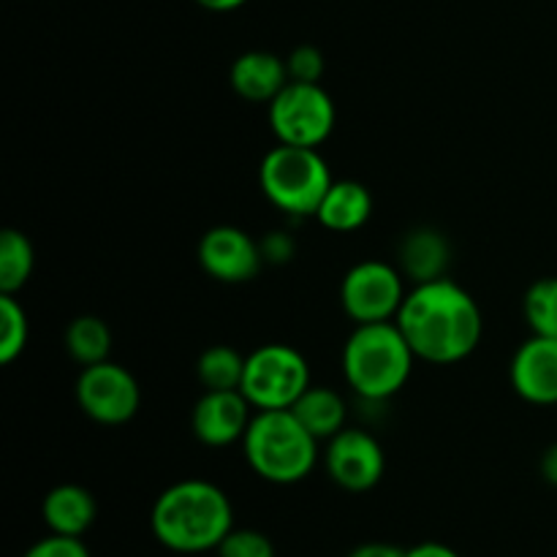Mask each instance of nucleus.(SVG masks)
Returning a JSON list of instances; mask_svg holds the SVG:
<instances>
[{"label":"nucleus","instance_id":"f257e3e1","mask_svg":"<svg viewBox=\"0 0 557 557\" xmlns=\"http://www.w3.org/2000/svg\"><path fill=\"white\" fill-rule=\"evenodd\" d=\"M395 324L413 357L430 364H457L471 357L484 335L482 308L449 277L417 283L403 299Z\"/></svg>","mask_w":557,"mask_h":557},{"label":"nucleus","instance_id":"f03ea898","mask_svg":"<svg viewBox=\"0 0 557 557\" xmlns=\"http://www.w3.org/2000/svg\"><path fill=\"white\" fill-rule=\"evenodd\" d=\"M150 528L158 544L180 555H199L221 547L234 528L228 495L205 479H185L156 498Z\"/></svg>","mask_w":557,"mask_h":557},{"label":"nucleus","instance_id":"7ed1b4c3","mask_svg":"<svg viewBox=\"0 0 557 557\" xmlns=\"http://www.w3.org/2000/svg\"><path fill=\"white\" fill-rule=\"evenodd\" d=\"M413 362L417 357L395 321L354 324L343 346V375L354 395L368 403L395 397L411 379Z\"/></svg>","mask_w":557,"mask_h":557},{"label":"nucleus","instance_id":"20e7f679","mask_svg":"<svg viewBox=\"0 0 557 557\" xmlns=\"http://www.w3.org/2000/svg\"><path fill=\"white\" fill-rule=\"evenodd\" d=\"M239 444L256 476L270 484H297L313 473L321 441L308 433L292 408H283L256 411Z\"/></svg>","mask_w":557,"mask_h":557},{"label":"nucleus","instance_id":"39448f33","mask_svg":"<svg viewBox=\"0 0 557 557\" xmlns=\"http://www.w3.org/2000/svg\"><path fill=\"white\" fill-rule=\"evenodd\" d=\"M261 194L272 207L292 218H315V210L332 188L330 163L315 147H272L259 166Z\"/></svg>","mask_w":557,"mask_h":557},{"label":"nucleus","instance_id":"423d86ee","mask_svg":"<svg viewBox=\"0 0 557 557\" xmlns=\"http://www.w3.org/2000/svg\"><path fill=\"white\" fill-rule=\"evenodd\" d=\"M310 389V364L302 354L286 343H267L248 354L243 392L256 411L292 408Z\"/></svg>","mask_w":557,"mask_h":557},{"label":"nucleus","instance_id":"0eeeda50","mask_svg":"<svg viewBox=\"0 0 557 557\" xmlns=\"http://www.w3.org/2000/svg\"><path fill=\"white\" fill-rule=\"evenodd\" d=\"M267 120L281 145L315 147L319 150L332 136L337 123L335 101L324 85L288 82L270 103Z\"/></svg>","mask_w":557,"mask_h":557},{"label":"nucleus","instance_id":"6e6552de","mask_svg":"<svg viewBox=\"0 0 557 557\" xmlns=\"http://www.w3.org/2000/svg\"><path fill=\"white\" fill-rule=\"evenodd\" d=\"M403 272L389 261H359L343 275L341 305L354 324L395 321L406 299Z\"/></svg>","mask_w":557,"mask_h":557},{"label":"nucleus","instance_id":"1a4fd4ad","mask_svg":"<svg viewBox=\"0 0 557 557\" xmlns=\"http://www.w3.org/2000/svg\"><path fill=\"white\" fill-rule=\"evenodd\" d=\"M76 406L96 424L120 428V424L131 422L139 411V381L134 379L131 370L112 362V359L82 368L79 379H76Z\"/></svg>","mask_w":557,"mask_h":557},{"label":"nucleus","instance_id":"9d476101","mask_svg":"<svg viewBox=\"0 0 557 557\" xmlns=\"http://www.w3.org/2000/svg\"><path fill=\"white\" fill-rule=\"evenodd\" d=\"M326 473L346 493H368L384 479L386 457L368 430L346 428L326 441Z\"/></svg>","mask_w":557,"mask_h":557},{"label":"nucleus","instance_id":"9b49d317","mask_svg":"<svg viewBox=\"0 0 557 557\" xmlns=\"http://www.w3.org/2000/svg\"><path fill=\"white\" fill-rule=\"evenodd\" d=\"M196 259L212 281L228 286L250 283L264 267L261 243L237 226H212L210 232L201 234Z\"/></svg>","mask_w":557,"mask_h":557},{"label":"nucleus","instance_id":"f8f14e48","mask_svg":"<svg viewBox=\"0 0 557 557\" xmlns=\"http://www.w3.org/2000/svg\"><path fill=\"white\" fill-rule=\"evenodd\" d=\"M253 406L239 389L234 392H205L196 400L190 413V430L196 438L212 449H223L245 438L253 419Z\"/></svg>","mask_w":557,"mask_h":557},{"label":"nucleus","instance_id":"ddd939ff","mask_svg":"<svg viewBox=\"0 0 557 557\" xmlns=\"http://www.w3.org/2000/svg\"><path fill=\"white\" fill-rule=\"evenodd\" d=\"M509 381L531 406H557V337H528L511 357Z\"/></svg>","mask_w":557,"mask_h":557},{"label":"nucleus","instance_id":"4468645a","mask_svg":"<svg viewBox=\"0 0 557 557\" xmlns=\"http://www.w3.org/2000/svg\"><path fill=\"white\" fill-rule=\"evenodd\" d=\"M228 85L243 101L270 103L288 85L286 60L267 49L243 52L228 69Z\"/></svg>","mask_w":557,"mask_h":557},{"label":"nucleus","instance_id":"2eb2a0df","mask_svg":"<svg viewBox=\"0 0 557 557\" xmlns=\"http://www.w3.org/2000/svg\"><path fill=\"white\" fill-rule=\"evenodd\" d=\"M373 215V194L357 180H335L315 210V221L335 234H351Z\"/></svg>","mask_w":557,"mask_h":557},{"label":"nucleus","instance_id":"dca6fc26","mask_svg":"<svg viewBox=\"0 0 557 557\" xmlns=\"http://www.w3.org/2000/svg\"><path fill=\"white\" fill-rule=\"evenodd\" d=\"M96 498H92L90 490L79 487V484H58L44 495L41 517L49 533L82 539L96 522Z\"/></svg>","mask_w":557,"mask_h":557},{"label":"nucleus","instance_id":"f3484780","mask_svg":"<svg viewBox=\"0 0 557 557\" xmlns=\"http://www.w3.org/2000/svg\"><path fill=\"white\" fill-rule=\"evenodd\" d=\"M449 253V243H446V237L438 228L419 226L403 237L400 250H397V261H400L403 275L411 277L413 286H417V283L446 277Z\"/></svg>","mask_w":557,"mask_h":557},{"label":"nucleus","instance_id":"a211bd4d","mask_svg":"<svg viewBox=\"0 0 557 557\" xmlns=\"http://www.w3.org/2000/svg\"><path fill=\"white\" fill-rule=\"evenodd\" d=\"M292 413L308 428L310 435H315L319 441H330L341 430H346L348 406L335 389L310 384V389L292 406Z\"/></svg>","mask_w":557,"mask_h":557},{"label":"nucleus","instance_id":"6ab92c4d","mask_svg":"<svg viewBox=\"0 0 557 557\" xmlns=\"http://www.w3.org/2000/svg\"><path fill=\"white\" fill-rule=\"evenodd\" d=\"M63 346L76 364L90 368V364L107 362L112 354V330L98 315H76L65 326Z\"/></svg>","mask_w":557,"mask_h":557},{"label":"nucleus","instance_id":"aec40b11","mask_svg":"<svg viewBox=\"0 0 557 557\" xmlns=\"http://www.w3.org/2000/svg\"><path fill=\"white\" fill-rule=\"evenodd\" d=\"M248 357L232 346H210L196 359V379L205 392H234L243 386Z\"/></svg>","mask_w":557,"mask_h":557},{"label":"nucleus","instance_id":"412c9836","mask_svg":"<svg viewBox=\"0 0 557 557\" xmlns=\"http://www.w3.org/2000/svg\"><path fill=\"white\" fill-rule=\"evenodd\" d=\"M36 267V250L27 234L5 228L0 237V294H20Z\"/></svg>","mask_w":557,"mask_h":557},{"label":"nucleus","instance_id":"4be33fe9","mask_svg":"<svg viewBox=\"0 0 557 557\" xmlns=\"http://www.w3.org/2000/svg\"><path fill=\"white\" fill-rule=\"evenodd\" d=\"M522 313L531 326V335L557 337V277H539L528 286L522 297Z\"/></svg>","mask_w":557,"mask_h":557},{"label":"nucleus","instance_id":"5701e85b","mask_svg":"<svg viewBox=\"0 0 557 557\" xmlns=\"http://www.w3.org/2000/svg\"><path fill=\"white\" fill-rule=\"evenodd\" d=\"M30 324L16 294H0V364H11L27 348Z\"/></svg>","mask_w":557,"mask_h":557},{"label":"nucleus","instance_id":"b1692460","mask_svg":"<svg viewBox=\"0 0 557 557\" xmlns=\"http://www.w3.org/2000/svg\"><path fill=\"white\" fill-rule=\"evenodd\" d=\"M215 553L218 557H275V544L253 528H232Z\"/></svg>","mask_w":557,"mask_h":557},{"label":"nucleus","instance_id":"393cba45","mask_svg":"<svg viewBox=\"0 0 557 557\" xmlns=\"http://www.w3.org/2000/svg\"><path fill=\"white\" fill-rule=\"evenodd\" d=\"M286 69H288V82L321 85L326 63H324V54H321V49L310 47V44H302V47H297L286 58Z\"/></svg>","mask_w":557,"mask_h":557},{"label":"nucleus","instance_id":"a878e982","mask_svg":"<svg viewBox=\"0 0 557 557\" xmlns=\"http://www.w3.org/2000/svg\"><path fill=\"white\" fill-rule=\"evenodd\" d=\"M22 557H90V549H87V544L76 536L49 533V536L30 544Z\"/></svg>","mask_w":557,"mask_h":557},{"label":"nucleus","instance_id":"bb28decb","mask_svg":"<svg viewBox=\"0 0 557 557\" xmlns=\"http://www.w3.org/2000/svg\"><path fill=\"white\" fill-rule=\"evenodd\" d=\"M261 253H264V264H283L294 256V239L286 232H270L261 239Z\"/></svg>","mask_w":557,"mask_h":557},{"label":"nucleus","instance_id":"cd10ccee","mask_svg":"<svg viewBox=\"0 0 557 557\" xmlns=\"http://www.w3.org/2000/svg\"><path fill=\"white\" fill-rule=\"evenodd\" d=\"M348 557H406V549L395 547V544H386V542H368V544H359L354 547Z\"/></svg>","mask_w":557,"mask_h":557},{"label":"nucleus","instance_id":"c85d7f7f","mask_svg":"<svg viewBox=\"0 0 557 557\" xmlns=\"http://www.w3.org/2000/svg\"><path fill=\"white\" fill-rule=\"evenodd\" d=\"M406 557H460V555H457L451 547H446V544L422 542L417 544V547L406 549Z\"/></svg>","mask_w":557,"mask_h":557},{"label":"nucleus","instance_id":"c756f323","mask_svg":"<svg viewBox=\"0 0 557 557\" xmlns=\"http://www.w3.org/2000/svg\"><path fill=\"white\" fill-rule=\"evenodd\" d=\"M542 476L547 479L553 487H557V444L549 446L542 457Z\"/></svg>","mask_w":557,"mask_h":557},{"label":"nucleus","instance_id":"7c9ffc66","mask_svg":"<svg viewBox=\"0 0 557 557\" xmlns=\"http://www.w3.org/2000/svg\"><path fill=\"white\" fill-rule=\"evenodd\" d=\"M196 3L207 11H215V14H226V11L243 9L248 0H196Z\"/></svg>","mask_w":557,"mask_h":557}]
</instances>
